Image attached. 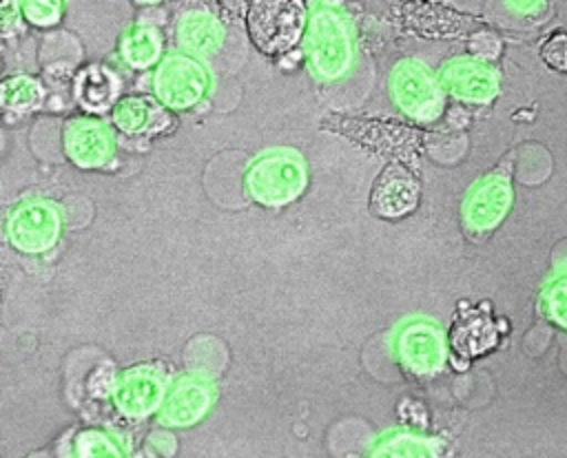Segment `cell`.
Returning <instances> with one entry per match:
<instances>
[{"label":"cell","instance_id":"obj_1","mask_svg":"<svg viewBox=\"0 0 567 458\" xmlns=\"http://www.w3.org/2000/svg\"><path fill=\"white\" fill-rule=\"evenodd\" d=\"M303 49L319 80H341L354 60V38L346 15L330 7H317L308 18Z\"/></svg>","mask_w":567,"mask_h":458},{"label":"cell","instance_id":"obj_2","mask_svg":"<svg viewBox=\"0 0 567 458\" xmlns=\"http://www.w3.org/2000/svg\"><path fill=\"white\" fill-rule=\"evenodd\" d=\"M308 181L306 162L292 150H270L257 157L246 173V192L264 206L295 201Z\"/></svg>","mask_w":567,"mask_h":458},{"label":"cell","instance_id":"obj_3","mask_svg":"<svg viewBox=\"0 0 567 458\" xmlns=\"http://www.w3.org/2000/svg\"><path fill=\"white\" fill-rule=\"evenodd\" d=\"M308 18L301 2H250L246 27L261 53L279 55L299 42L308 29Z\"/></svg>","mask_w":567,"mask_h":458},{"label":"cell","instance_id":"obj_4","mask_svg":"<svg viewBox=\"0 0 567 458\" xmlns=\"http://www.w3.org/2000/svg\"><path fill=\"white\" fill-rule=\"evenodd\" d=\"M390 91L396 106L416 122H432L443 111V84L416 60H403L394 66Z\"/></svg>","mask_w":567,"mask_h":458},{"label":"cell","instance_id":"obj_5","mask_svg":"<svg viewBox=\"0 0 567 458\" xmlns=\"http://www.w3.org/2000/svg\"><path fill=\"white\" fill-rule=\"evenodd\" d=\"M153 91L157 100L168 108H190L202 102L208 91L206 69L193 55H166L153 73Z\"/></svg>","mask_w":567,"mask_h":458},{"label":"cell","instance_id":"obj_6","mask_svg":"<svg viewBox=\"0 0 567 458\" xmlns=\"http://www.w3.org/2000/svg\"><path fill=\"white\" fill-rule=\"evenodd\" d=\"M62 232L60 208L44 199H29L16 206L7 219V237L20 252L38 254L49 250Z\"/></svg>","mask_w":567,"mask_h":458},{"label":"cell","instance_id":"obj_7","mask_svg":"<svg viewBox=\"0 0 567 458\" xmlns=\"http://www.w3.org/2000/svg\"><path fill=\"white\" fill-rule=\"evenodd\" d=\"M394 352L403 369L414 376H430L445 365L447 343L439 325L427 319H412L396 332Z\"/></svg>","mask_w":567,"mask_h":458},{"label":"cell","instance_id":"obj_8","mask_svg":"<svg viewBox=\"0 0 567 458\" xmlns=\"http://www.w3.org/2000/svg\"><path fill=\"white\" fill-rule=\"evenodd\" d=\"M166 376L153 365L126 369L113 389L117 409L128 418H144L166 400Z\"/></svg>","mask_w":567,"mask_h":458},{"label":"cell","instance_id":"obj_9","mask_svg":"<svg viewBox=\"0 0 567 458\" xmlns=\"http://www.w3.org/2000/svg\"><path fill=\"white\" fill-rule=\"evenodd\" d=\"M512 206V184L503 173L476 181L463 201V221L474 232H487L503 221Z\"/></svg>","mask_w":567,"mask_h":458},{"label":"cell","instance_id":"obj_10","mask_svg":"<svg viewBox=\"0 0 567 458\" xmlns=\"http://www.w3.org/2000/svg\"><path fill=\"white\" fill-rule=\"evenodd\" d=\"M64 150L80 168H100L115 153L111 128L93 117H75L64 126Z\"/></svg>","mask_w":567,"mask_h":458},{"label":"cell","instance_id":"obj_11","mask_svg":"<svg viewBox=\"0 0 567 458\" xmlns=\"http://www.w3.org/2000/svg\"><path fill=\"white\" fill-rule=\"evenodd\" d=\"M419 181L401 164H390L383 168L370 192V208L379 217H403L416 208Z\"/></svg>","mask_w":567,"mask_h":458},{"label":"cell","instance_id":"obj_12","mask_svg":"<svg viewBox=\"0 0 567 458\" xmlns=\"http://www.w3.org/2000/svg\"><path fill=\"white\" fill-rule=\"evenodd\" d=\"M441 84L458 100L489 102L498 93V75L478 60L458 58L443 66Z\"/></svg>","mask_w":567,"mask_h":458},{"label":"cell","instance_id":"obj_13","mask_svg":"<svg viewBox=\"0 0 567 458\" xmlns=\"http://www.w3.org/2000/svg\"><path fill=\"white\" fill-rule=\"evenodd\" d=\"M215 400V387L202 378H182L159 407V420L173 427H190L206 416Z\"/></svg>","mask_w":567,"mask_h":458},{"label":"cell","instance_id":"obj_14","mask_svg":"<svg viewBox=\"0 0 567 458\" xmlns=\"http://www.w3.org/2000/svg\"><path fill=\"white\" fill-rule=\"evenodd\" d=\"M177 42L184 51L195 55H210L224 42L221 22L206 11H186L175 27Z\"/></svg>","mask_w":567,"mask_h":458},{"label":"cell","instance_id":"obj_15","mask_svg":"<svg viewBox=\"0 0 567 458\" xmlns=\"http://www.w3.org/2000/svg\"><path fill=\"white\" fill-rule=\"evenodd\" d=\"M496 339L498 332L494 323L478 312L458 319L452 327V347L463 356H476L489 350L496 343Z\"/></svg>","mask_w":567,"mask_h":458},{"label":"cell","instance_id":"obj_16","mask_svg":"<svg viewBox=\"0 0 567 458\" xmlns=\"http://www.w3.org/2000/svg\"><path fill=\"white\" fill-rule=\"evenodd\" d=\"M162 53V38L151 27H133L120 40V55L133 69H146L157 62Z\"/></svg>","mask_w":567,"mask_h":458},{"label":"cell","instance_id":"obj_17","mask_svg":"<svg viewBox=\"0 0 567 458\" xmlns=\"http://www.w3.org/2000/svg\"><path fill=\"white\" fill-rule=\"evenodd\" d=\"M155 117V106L146 97L128 95L122 97L113 106V122L124 131V133H142L151 126Z\"/></svg>","mask_w":567,"mask_h":458},{"label":"cell","instance_id":"obj_18","mask_svg":"<svg viewBox=\"0 0 567 458\" xmlns=\"http://www.w3.org/2000/svg\"><path fill=\"white\" fill-rule=\"evenodd\" d=\"M42 100V86L29 75H13L2 84V104L13 111H29Z\"/></svg>","mask_w":567,"mask_h":458},{"label":"cell","instance_id":"obj_19","mask_svg":"<svg viewBox=\"0 0 567 458\" xmlns=\"http://www.w3.org/2000/svg\"><path fill=\"white\" fill-rule=\"evenodd\" d=\"M374 456H432V443L425 438H419L408 431H396L377 443L372 449Z\"/></svg>","mask_w":567,"mask_h":458},{"label":"cell","instance_id":"obj_20","mask_svg":"<svg viewBox=\"0 0 567 458\" xmlns=\"http://www.w3.org/2000/svg\"><path fill=\"white\" fill-rule=\"evenodd\" d=\"M543 310L554 323L567 327V272L558 274L545 285Z\"/></svg>","mask_w":567,"mask_h":458},{"label":"cell","instance_id":"obj_21","mask_svg":"<svg viewBox=\"0 0 567 458\" xmlns=\"http://www.w3.org/2000/svg\"><path fill=\"white\" fill-rule=\"evenodd\" d=\"M113 93L111 80L109 75L100 73L97 69L84 73L82 84H80V97L89 108H104V104H109Z\"/></svg>","mask_w":567,"mask_h":458},{"label":"cell","instance_id":"obj_22","mask_svg":"<svg viewBox=\"0 0 567 458\" xmlns=\"http://www.w3.org/2000/svg\"><path fill=\"white\" fill-rule=\"evenodd\" d=\"M543 62L554 69L567 73V31H554L540 44Z\"/></svg>","mask_w":567,"mask_h":458},{"label":"cell","instance_id":"obj_23","mask_svg":"<svg viewBox=\"0 0 567 458\" xmlns=\"http://www.w3.org/2000/svg\"><path fill=\"white\" fill-rule=\"evenodd\" d=\"M78 454L80 456H120L122 449L115 447V443L102 434V431H82L78 438Z\"/></svg>","mask_w":567,"mask_h":458},{"label":"cell","instance_id":"obj_24","mask_svg":"<svg viewBox=\"0 0 567 458\" xmlns=\"http://www.w3.org/2000/svg\"><path fill=\"white\" fill-rule=\"evenodd\" d=\"M22 11H24V18L29 22L40 24V27H49V24H55L60 20L62 7L58 2H24Z\"/></svg>","mask_w":567,"mask_h":458},{"label":"cell","instance_id":"obj_25","mask_svg":"<svg viewBox=\"0 0 567 458\" xmlns=\"http://www.w3.org/2000/svg\"><path fill=\"white\" fill-rule=\"evenodd\" d=\"M507 7H509V9H514V11H523V13L545 9V4H538V2H523V4H507Z\"/></svg>","mask_w":567,"mask_h":458}]
</instances>
